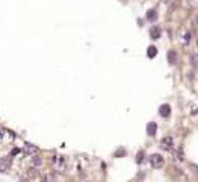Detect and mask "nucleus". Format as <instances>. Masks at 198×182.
Listing matches in <instances>:
<instances>
[{
    "mask_svg": "<svg viewBox=\"0 0 198 182\" xmlns=\"http://www.w3.org/2000/svg\"><path fill=\"white\" fill-rule=\"evenodd\" d=\"M163 162H165V159L160 155H157V153H156V155L151 156V165H153V167H156V168L162 167V165H163Z\"/></svg>",
    "mask_w": 198,
    "mask_h": 182,
    "instance_id": "f257e3e1",
    "label": "nucleus"
},
{
    "mask_svg": "<svg viewBox=\"0 0 198 182\" xmlns=\"http://www.w3.org/2000/svg\"><path fill=\"white\" fill-rule=\"evenodd\" d=\"M159 112H160V115L162 117H168L169 115V112H171V106L166 103V105H162L160 106V109H159Z\"/></svg>",
    "mask_w": 198,
    "mask_h": 182,
    "instance_id": "f03ea898",
    "label": "nucleus"
},
{
    "mask_svg": "<svg viewBox=\"0 0 198 182\" xmlns=\"http://www.w3.org/2000/svg\"><path fill=\"white\" fill-rule=\"evenodd\" d=\"M168 59H169V64H175L177 62V53L171 50V52H168Z\"/></svg>",
    "mask_w": 198,
    "mask_h": 182,
    "instance_id": "7ed1b4c3",
    "label": "nucleus"
},
{
    "mask_svg": "<svg viewBox=\"0 0 198 182\" xmlns=\"http://www.w3.org/2000/svg\"><path fill=\"white\" fill-rule=\"evenodd\" d=\"M156 129H157L156 123H150V124L147 126V132H148V135H154V134H156Z\"/></svg>",
    "mask_w": 198,
    "mask_h": 182,
    "instance_id": "20e7f679",
    "label": "nucleus"
},
{
    "mask_svg": "<svg viewBox=\"0 0 198 182\" xmlns=\"http://www.w3.org/2000/svg\"><path fill=\"white\" fill-rule=\"evenodd\" d=\"M162 146L166 147V149H171V146H172V138L171 137H166V138L162 140Z\"/></svg>",
    "mask_w": 198,
    "mask_h": 182,
    "instance_id": "39448f33",
    "label": "nucleus"
},
{
    "mask_svg": "<svg viewBox=\"0 0 198 182\" xmlns=\"http://www.w3.org/2000/svg\"><path fill=\"white\" fill-rule=\"evenodd\" d=\"M151 38H154V40L160 38V29H159L157 26H154L153 29H151Z\"/></svg>",
    "mask_w": 198,
    "mask_h": 182,
    "instance_id": "423d86ee",
    "label": "nucleus"
},
{
    "mask_svg": "<svg viewBox=\"0 0 198 182\" xmlns=\"http://www.w3.org/2000/svg\"><path fill=\"white\" fill-rule=\"evenodd\" d=\"M156 55H157V50H156L154 46L148 47V56H150V58H153V56H156Z\"/></svg>",
    "mask_w": 198,
    "mask_h": 182,
    "instance_id": "0eeeda50",
    "label": "nucleus"
},
{
    "mask_svg": "<svg viewBox=\"0 0 198 182\" xmlns=\"http://www.w3.org/2000/svg\"><path fill=\"white\" fill-rule=\"evenodd\" d=\"M148 18H150V20H154V18H156L154 11H150V14H148Z\"/></svg>",
    "mask_w": 198,
    "mask_h": 182,
    "instance_id": "6e6552de",
    "label": "nucleus"
},
{
    "mask_svg": "<svg viewBox=\"0 0 198 182\" xmlns=\"http://www.w3.org/2000/svg\"><path fill=\"white\" fill-rule=\"evenodd\" d=\"M192 64H194V65H197V64H198V56H197V55H194V56H192Z\"/></svg>",
    "mask_w": 198,
    "mask_h": 182,
    "instance_id": "1a4fd4ad",
    "label": "nucleus"
},
{
    "mask_svg": "<svg viewBox=\"0 0 198 182\" xmlns=\"http://www.w3.org/2000/svg\"><path fill=\"white\" fill-rule=\"evenodd\" d=\"M3 135H5V132H3V130H0V141H2V138H3Z\"/></svg>",
    "mask_w": 198,
    "mask_h": 182,
    "instance_id": "9d476101",
    "label": "nucleus"
},
{
    "mask_svg": "<svg viewBox=\"0 0 198 182\" xmlns=\"http://www.w3.org/2000/svg\"><path fill=\"white\" fill-rule=\"evenodd\" d=\"M197 23H198V15H197Z\"/></svg>",
    "mask_w": 198,
    "mask_h": 182,
    "instance_id": "9b49d317",
    "label": "nucleus"
}]
</instances>
